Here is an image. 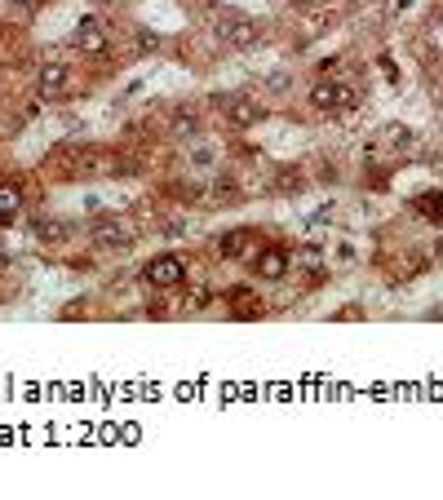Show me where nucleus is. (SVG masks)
Masks as SVG:
<instances>
[{
  "mask_svg": "<svg viewBox=\"0 0 443 500\" xmlns=\"http://www.w3.org/2000/svg\"><path fill=\"white\" fill-rule=\"evenodd\" d=\"M142 283L155 288V292H177L187 283V261L177 253H160V257H151L142 266Z\"/></svg>",
  "mask_w": 443,
  "mask_h": 500,
  "instance_id": "1",
  "label": "nucleus"
},
{
  "mask_svg": "<svg viewBox=\"0 0 443 500\" xmlns=\"http://www.w3.org/2000/svg\"><path fill=\"white\" fill-rule=\"evenodd\" d=\"M306 102L319 107V111H333V115H350L359 107V93L350 85H337V80H319V85H310Z\"/></svg>",
  "mask_w": 443,
  "mask_h": 500,
  "instance_id": "2",
  "label": "nucleus"
},
{
  "mask_svg": "<svg viewBox=\"0 0 443 500\" xmlns=\"http://www.w3.org/2000/svg\"><path fill=\"white\" fill-rule=\"evenodd\" d=\"M89 239L98 248H134L138 244V226L129 218H120V213H107V218H98L89 226Z\"/></svg>",
  "mask_w": 443,
  "mask_h": 500,
  "instance_id": "3",
  "label": "nucleus"
},
{
  "mask_svg": "<svg viewBox=\"0 0 443 500\" xmlns=\"http://www.w3.org/2000/svg\"><path fill=\"white\" fill-rule=\"evenodd\" d=\"M218 36L226 44H235V49H257L261 44V27L249 23V18H222L218 23Z\"/></svg>",
  "mask_w": 443,
  "mask_h": 500,
  "instance_id": "4",
  "label": "nucleus"
},
{
  "mask_svg": "<svg viewBox=\"0 0 443 500\" xmlns=\"http://www.w3.org/2000/svg\"><path fill=\"white\" fill-rule=\"evenodd\" d=\"M36 85H40V97H67V89H71V71L62 62H49V66H40V76H36Z\"/></svg>",
  "mask_w": 443,
  "mask_h": 500,
  "instance_id": "5",
  "label": "nucleus"
},
{
  "mask_svg": "<svg viewBox=\"0 0 443 500\" xmlns=\"http://www.w3.org/2000/svg\"><path fill=\"white\" fill-rule=\"evenodd\" d=\"M71 44L80 49V54H107V44H111V40H107V27L98 23V18H85V23L76 27Z\"/></svg>",
  "mask_w": 443,
  "mask_h": 500,
  "instance_id": "6",
  "label": "nucleus"
},
{
  "mask_svg": "<svg viewBox=\"0 0 443 500\" xmlns=\"http://www.w3.org/2000/svg\"><path fill=\"white\" fill-rule=\"evenodd\" d=\"M253 275L266 279V283L284 279L288 275V253H284V248H261V253L253 257Z\"/></svg>",
  "mask_w": 443,
  "mask_h": 500,
  "instance_id": "7",
  "label": "nucleus"
},
{
  "mask_svg": "<svg viewBox=\"0 0 443 500\" xmlns=\"http://www.w3.org/2000/svg\"><path fill=\"white\" fill-rule=\"evenodd\" d=\"M226 120H231L235 129H253V124L266 120V107L249 102V97H231V102H226Z\"/></svg>",
  "mask_w": 443,
  "mask_h": 500,
  "instance_id": "8",
  "label": "nucleus"
},
{
  "mask_svg": "<svg viewBox=\"0 0 443 500\" xmlns=\"http://www.w3.org/2000/svg\"><path fill=\"white\" fill-rule=\"evenodd\" d=\"M249 244H257V230H226V235L218 239V253L222 257H249L253 253Z\"/></svg>",
  "mask_w": 443,
  "mask_h": 500,
  "instance_id": "9",
  "label": "nucleus"
},
{
  "mask_svg": "<svg viewBox=\"0 0 443 500\" xmlns=\"http://www.w3.org/2000/svg\"><path fill=\"white\" fill-rule=\"evenodd\" d=\"M18 213H23V186H13V181H0V226H9Z\"/></svg>",
  "mask_w": 443,
  "mask_h": 500,
  "instance_id": "10",
  "label": "nucleus"
},
{
  "mask_svg": "<svg viewBox=\"0 0 443 500\" xmlns=\"http://www.w3.org/2000/svg\"><path fill=\"white\" fill-rule=\"evenodd\" d=\"M417 208H425V218H435V222H439V218H443V213H439V208H443V195H421V199H417Z\"/></svg>",
  "mask_w": 443,
  "mask_h": 500,
  "instance_id": "11",
  "label": "nucleus"
},
{
  "mask_svg": "<svg viewBox=\"0 0 443 500\" xmlns=\"http://www.w3.org/2000/svg\"><path fill=\"white\" fill-rule=\"evenodd\" d=\"M182 306H187V310H204V306H208V288H204V283H200V288H191Z\"/></svg>",
  "mask_w": 443,
  "mask_h": 500,
  "instance_id": "12",
  "label": "nucleus"
},
{
  "mask_svg": "<svg viewBox=\"0 0 443 500\" xmlns=\"http://www.w3.org/2000/svg\"><path fill=\"white\" fill-rule=\"evenodd\" d=\"M160 40L151 36V31H138V49H142V54H151V49H155Z\"/></svg>",
  "mask_w": 443,
  "mask_h": 500,
  "instance_id": "13",
  "label": "nucleus"
},
{
  "mask_svg": "<svg viewBox=\"0 0 443 500\" xmlns=\"http://www.w3.org/2000/svg\"><path fill=\"white\" fill-rule=\"evenodd\" d=\"M266 89H288V76H284V71H275V76H266Z\"/></svg>",
  "mask_w": 443,
  "mask_h": 500,
  "instance_id": "14",
  "label": "nucleus"
},
{
  "mask_svg": "<svg viewBox=\"0 0 443 500\" xmlns=\"http://www.w3.org/2000/svg\"><path fill=\"white\" fill-rule=\"evenodd\" d=\"M435 257H439V261H443V239H439V244H435Z\"/></svg>",
  "mask_w": 443,
  "mask_h": 500,
  "instance_id": "15",
  "label": "nucleus"
}]
</instances>
